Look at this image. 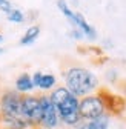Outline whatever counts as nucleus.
I'll use <instances>...</instances> for the list:
<instances>
[{"mask_svg": "<svg viewBox=\"0 0 126 129\" xmlns=\"http://www.w3.org/2000/svg\"><path fill=\"white\" fill-rule=\"evenodd\" d=\"M3 51H5V49H3V48H0V54H3Z\"/></svg>", "mask_w": 126, "mask_h": 129, "instance_id": "nucleus-21", "label": "nucleus"}, {"mask_svg": "<svg viewBox=\"0 0 126 129\" xmlns=\"http://www.w3.org/2000/svg\"><path fill=\"white\" fill-rule=\"evenodd\" d=\"M6 20L12 22V23H23L25 22V12L20 11V9L12 8V11L9 14H6Z\"/></svg>", "mask_w": 126, "mask_h": 129, "instance_id": "nucleus-14", "label": "nucleus"}, {"mask_svg": "<svg viewBox=\"0 0 126 129\" xmlns=\"http://www.w3.org/2000/svg\"><path fill=\"white\" fill-rule=\"evenodd\" d=\"M63 82H65V88L77 99L96 94L100 88L99 77L91 69L85 66H77V64L63 71Z\"/></svg>", "mask_w": 126, "mask_h": 129, "instance_id": "nucleus-1", "label": "nucleus"}, {"mask_svg": "<svg viewBox=\"0 0 126 129\" xmlns=\"http://www.w3.org/2000/svg\"><path fill=\"white\" fill-rule=\"evenodd\" d=\"M57 8L60 9V12L65 15V17L69 20V23L72 25V28H74V22H75V11H72L69 6H68V3L65 2V0H57Z\"/></svg>", "mask_w": 126, "mask_h": 129, "instance_id": "nucleus-13", "label": "nucleus"}, {"mask_svg": "<svg viewBox=\"0 0 126 129\" xmlns=\"http://www.w3.org/2000/svg\"><path fill=\"white\" fill-rule=\"evenodd\" d=\"M69 36L72 37V39H75V40H82L85 36H83V32L78 29V28H72L71 31H69Z\"/></svg>", "mask_w": 126, "mask_h": 129, "instance_id": "nucleus-16", "label": "nucleus"}, {"mask_svg": "<svg viewBox=\"0 0 126 129\" xmlns=\"http://www.w3.org/2000/svg\"><path fill=\"white\" fill-rule=\"evenodd\" d=\"M97 94L103 100L106 114H109V115H120L121 112L126 109V102H124L123 97L115 95V94L109 92L108 89H103V88H99Z\"/></svg>", "mask_w": 126, "mask_h": 129, "instance_id": "nucleus-7", "label": "nucleus"}, {"mask_svg": "<svg viewBox=\"0 0 126 129\" xmlns=\"http://www.w3.org/2000/svg\"><path fill=\"white\" fill-rule=\"evenodd\" d=\"M40 26L39 25H33V26H29L26 31H25V34L22 36V39H20V45L22 46H28V45H33L37 39H39V36H40Z\"/></svg>", "mask_w": 126, "mask_h": 129, "instance_id": "nucleus-10", "label": "nucleus"}, {"mask_svg": "<svg viewBox=\"0 0 126 129\" xmlns=\"http://www.w3.org/2000/svg\"><path fill=\"white\" fill-rule=\"evenodd\" d=\"M22 115L31 126L40 129L42 105H40L39 95H34V94L22 95Z\"/></svg>", "mask_w": 126, "mask_h": 129, "instance_id": "nucleus-5", "label": "nucleus"}, {"mask_svg": "<svg viewBox=\"0 0 126 129\" xmlns=\"http://www.w3.org/2000/svg\"><path fill=\"white\" fill-rule=\"evenodd\" d=\"M14 86H15V91L19 94H22V95H26V94L33 92L36 89V86L33 83V78H31V74H28V72H22L17 78H15Z\"/></svg>", "mask_w": 126, "mask_h": 129, "instance_id": "nucleus-9", "label": "nucleus"}, {"mask_svg": "<svg viewBox=\"0 0 126 129\" xmlns=\"http://www.w3.org/2000/svg\"><path fill=\"white\" fill-rule=\"evenodd\" d=\"M42 75H43V72H42V71H36L33 75H31V78H33V83H34V86H36V88H37V86H39V83H40Z\"/></svg>", "mask_w": 126, "mask_h": 129, "instance_id": "nucleus-17", "label": "nucleus"}, {"mask_svg": "<svg viewBox=\"0 0 126 129\" xmlns=\"http://www.w3.org/2000/svg\"><path fill=\"white\" fill-rule=\"evenodd\" d=\"M78 114H80L82 121H89V120H94V118L106 114L105 105H103V100L100 99V95L96 92V94H91V95L80 99Z\"/></svg>", "mask_w": 126, "mask_h": 129, "instance_id": "nucleus-4", "label": "nucleus"}, {"mask_svg": "<svg viewBox=\"0 0 126 129\" xmlns=\"http://www.w3.org/2000/svg\"><path fill=\"white\" fill-rule=\"evenodd\" d=\"M74 28H78V29L83 32V36L88 37V39H91V40H96L97 39V31H96V28H94L92 25H89L88 20L85 19V15L80 14V12H75Z\"/></svg>", "mask_w": 126, "mask_h": 129, "instance_id": "nucleus-8", "label": "nucleus"}, {"mask_svg": "<svg viewBox=\"0 0 126 129\" xmlns=\"http://www.w3.org/2000/svg\"><path fill=\"white\" fill-rule=\"evenodd\" d=\"M77 2H78V0H72V3H77Z\"/></svg>", "mask_w": 126, "mask_h": 129, "instance_id": "nucleus-22", "label": "nucleus"}, {"mask_svg": "<svg viewBox=\"0 0 126 129\" xmlns=\"http://www.w3.org/2000/svg\"><path fill=\"white\" fill-rule=\"evenodd\" d=\"M0 120H2V114H0Z\"/></svg>", "mask_w": 126, "mask_h": 129, "instance_id": "nucleus-23", "label": "nucleus"}, {"mask_svg": "<svg viewBox=\"0 0 126 129\" xmlns=\"http://www.w3.org/2000/svg\"><path fill=\"white\" fill-rule=\"evenodd\" d=\"M0 11L5 12V14H9L12 11V5L9 0H0Z\"/></svg>", "mask_w": 126, "mask_h": 129, "instance_id": "nucleus-15", "label": "nucleus"}, {"mask_svg": "<svg viewBox=\"0 0 126 129\" xmlns=\"http://www.w3.org/2000/svg\"><path fill=\"white\" fill-rule=\"evenodd\" d=\"M75 129H86V123H85V121H82L78 126H75Z\"/></svg>", "mask_w": 126, "mask_h": 129, "instance_id": "nucleus-19", "label": "nucleus"}, {"mask_svg": "<svg viewBox=\"0 0 126 129\" xmlns=\"http://www.w3.org/2000/svg\"><path fill=\"white\" fill-rule=\"evenodd\" d=\"M0 114L3 118H23L22 94L15 89H6L0 95Z\"/></svg>", "mask_w": 126, "mask_h": 129, "instance_id": "nucleus-3", "label": "nucleus"}, {"mask_svg": "<svg viewBox=\"0 0 126 129\" xmlns=\"http://www.w3.org/2000/svg\"><path fill=\"white\" fill-rule=\"evenodd\" d=\"M106 78L109 80L111 83H114L115 80H117V71L115 69H111V71H108V74H106Z\"/></svg>", "mask_w": 126, "mask_h": 129, "instance_id": "nucleus-18", "label": "nucleus"}, {"mask_svg": "<svg viewBox=\"0 0 126 129\" xmlns=\"http://www.w3.org/2000/svg\"><path fill=\"white\" fill-rule=\"evenodd\" d=\"M49 99L57 109V114H58L61 124L75 127L82 123L80 114H78L80 99H77L74 94H71L65 86H55L49 92Z\"/></svg>", "mask_w": 126, "mask_h": 129, "instance_id": "nucleus-2", "label": "nucleus"}, {"mask_svg": "<svg viewBox=\"0 0 126 129\" xmlns=\"http://www.w3.org/2000/svg\"><path fill=\"white\" fill-rule=\"evenodd\" d=\"M2 42H3V36H2V34H0V43H2Z\"/></svg>", "mask_w": 126, "mask_h": 129, "instance_id": "nucleus-20", "label": "nucleus"}, {"mask_svg": "<svg viewBox=\"0 0 126 129\" xmlns=\"http://www.w3.org/2000/svg\"><path fill=\"white\" fill-rule=\"evenodd\" d=\"M40 105H42V120H40V129H58L60 118L57 114V109L52 105L49 94H40Z\"/></svg>", "mask_w": 126, "mask_h": 129, "instance_id": "nucleus-6", "label": "nucleus"}, {"mask_svg": "<svg viewBox=\"0 0 126 129\" xmlns=\"http://www.w3.org/2000/svg\"><path fill=\"white\" fill-rule=\"evenodd\" d=\"M85 123H86V129H109V126H111V115L103 114L97 118L85 121Z\"/></svg>", "mask_w": 126, "mask_h": 129, "instance_id": "nucleus-11", "label": "nucleus"}, {"mask_svg": "<svg viewBox=\"0 0 126 129\" xmlns=\"http://www.w3.org/2000/svg\"><path fill=\"white\" fill-rule=\"evenodd\" d=\"M57 85V78L54 74H43L42 75V80H40V83H39V89L42 92H51Z\"/></svg>", "mask_w": 126, "mask_h": 129, "instance_id": "nucleus-12", "label": "nucleus"}]
</instances>
